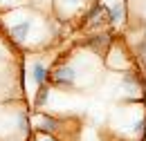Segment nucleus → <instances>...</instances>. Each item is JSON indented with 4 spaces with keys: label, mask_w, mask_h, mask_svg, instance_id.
Here are the masks:
<instances>
[{
    "label": "nucleus",
    "mask_w": 146,
    "mask_h": 141,
    "mask_svg": "<svg viewBox=\"0 0 146 141\" xmlns=\"http://www.w3.org/2000/svg\"><path fill=\"white\" fill-rule=\"evenodd\" d=\"M32 18H25V20H20L16 27H11V38L14 40H18V43H23L27 36H29V32H32Z\"/></svg>",
    "instance_id": "1"
},
{
    "label": "nucleus",
    "mask_w": 146,
    "mask_h": 141,
    "mask_svg": "<svg viewBox=\"0 0 146 141\" xmlns=\"http://www.w3.org/2000/svg\"><path fill=\"white\" fill-rule=\"evenodd\" d=\"M52 78H54L56 85H72L74 83V70H68V67L54 70L52 72Z\"/></svg>",
    "instance_id": "2"
},
{
    "label": "nucleus",
    "mask_w": 146,
    "mask_h": 141,
    "mask_svg": "<svg viewBox=\"0 0 146 141\" xmlns=\"http://www.w3.org/2000/svg\"><path fill=\"white\" fill-rule=\"evenodd\" d=\"M70 2H72V0H70Z\"/></svg>",
    "instance_id": "5"
},
{
    "label": "nucleus",
    "mask_w": 146,
    "mask_h": 141,
    "mask_svg": "<svg viewBox=\"0 0 146 141\" xmlns=\"http://www.w3.org/2000/svg\"><path fill=\"white\" fill-rule=\"evenodd\" d=\"M121 11H124V7H121V5H115V7L108 11V14H110V20H119V18H121Z\"/></svg>",
    "instance_id": "4"
},
{
    "label": "nucleus",
    "mask_w": 146,
    "mask_h": 141,
    "mask_svg": "<svg viewBox=\"0 0 146 141\" xmlns=\"http://www.w3.org/2000/svg\"><path fill=\"white\" fill-rule=\"evenodd\" d=\"M32 76H34V81H36L38 88H43V85L47 83V67H45L43 63H36L34 70H32Z\"/></svg>",
    "instance_id": "3"
}]
</instances>
